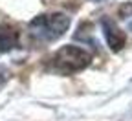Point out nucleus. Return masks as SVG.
Instances as JSON below:
<instances>
[{"label": "nucleus", "mask_w": 132, "mask_h": 121, "mask_svg": "<svg viewBox=\"0 0 132 121\" xmlns=\"http://www.w3.org/2000/svg\"><path fill=\"white\" fill-rule=\"evenodd\" d=\"M70 28V17L64 13H52V15H39L29 22V33L42 42H52L64 35Z\"/></svg>", "instance_id": "f257e3e1"}, {"label": "nucleus", "mask_w": 132, "mask_h": 121, "mask_svg": "<svg viewBox=\"0 0 132 121\" xmlns=\"http://www.w3.org/2000/svg\"><path fill=\"white\" fill-rule=\"evenodd\" d=\"M90 64V53L79 46H62L53 55V66L55 70L62 74H73L81 72L82 68Z\"/></svg>", "instance_id": "f03ea898"}, {"label": "nucleus", "mask_w": 132, "mask_h": 121, "mask_svg": "<svg viewBox=\"0 0 132 121\" xmlns=\"http://www.w3.org/2000/svg\"><path fill=\"white\" fill-rule=\"evenodd\" d=\"M101 26H103V35H105V41L106 44L110 46L112 51H119L123 46H125V33L118 28V24H116L112 19H108V17H105V19H101Z\"/></svg>", "instance_id": "7ed1b4c3"}, {"label": "nucleus", "mask_w": 132, "mask_h": 121, "mask_svg": "<svg viewBox=\"0 0 132 121\" xmlns=\"http://www.w3.org/2000/svg\"><path fill=\"white\" fill-rule=\"evenodd\" d=\"M19 44V31L15 26L4 22L0 24V53H7Z\"/></svg>", "instance_id": "20e7f679"}, {"label": "nucleus", "mask_w": 132, "mask_h": 121, "mask_svg": "<svg viewBox=\"0 0 132 121\" xmlns=\"http://www.w3.org/2000/svg\"><path fill=\"white\" fill-rule=\"evenodd\" d=\"M119 17H123V19L132 17V2H125V4L119 7Z\"/></svg>", "instance_id": "39448f33"}, {"label": "nucleus", "mask_w": 132, "mask_h": 121, "mask_svg": "<svg viewBox=\"0 0 132 121\" xmlns=\"http://www.w3.org/2000/svg\"><path fill=\"white\" fill-rule=\"evenodd\" d=\"M128 28H130V29H132V20H130V22H128Z\"/></svg>", "instance_id": "423d86ee"}, {"label": "nucleus", "mask_w": 132, "mask_h": 121, "mask_svg": "<svg viewBox=\"0 0 132 121\" xmlns=\"http://www.w3.org/2000/svg\"><path fill=\"white\" fill-rule=\"evenodd\" d=\"M97 2H99V0H97Z\"/></svg>", "instance_id": "0eeeda50"}]
</instances>
